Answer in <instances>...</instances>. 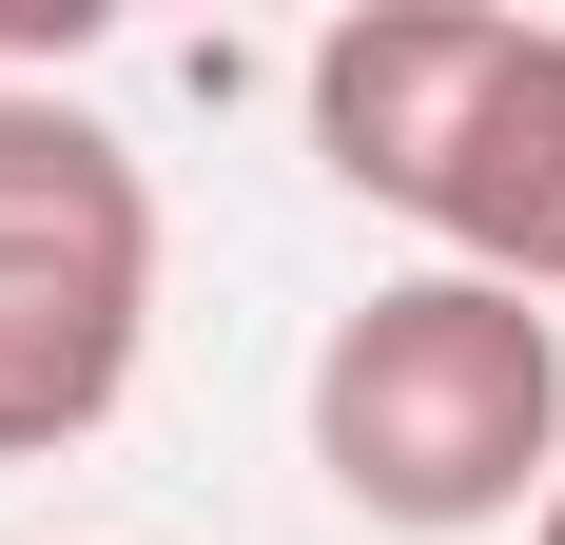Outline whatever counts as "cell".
<instances>
[{"mask_svg": "<svg viewBox=\"0 0 565 545\" xmlns=\"http://www.w3.org/2000/svg\"><path fill=\"white\" fill-rule=\"evenodd\" d=\"M312 157L371 215L449 234L488 292H565V20L488 0H371L312 40Z\"/></svg>", "mask_w": 565, "mask_h": 545, "instance_id": "cell-1", "label": "cell"}, {"mask_svg": "<svg viewBox=\"0 0 565 545\" xmlns=\"http://www.w3.org/2000/svg\"><path fill=\"white\" fill-rule=\"evenodd\" d=\"M312 468L371 526H526L565 488V331L488 272H391L312 351Z\"/></svg>", "mask_w": 565, "mask_h": 545, "instance_id": "cell-2", "label": "cell"}, {"mask_svg": "<svg viewBox=\"0 0 565 545\" xmlns=\"http://www.w3.org/2000/svg\"><path fill=\"white\" fill-rule=\"evenodd\" d=\"M137 331H157V175L78 98L0 78V468L117 429Z\"/></svg>", "mask_w": 565, "mask_h": 545, "instance_id": "cell-3", "label": "cell"}, {"mask_svg": "<svg viewBox=\"0 0 565 545\" xmlns=\"http://www.w3.org/2000/svg\"><path fill=\"white\" fill-rule=\"evenodd\" d=\"M526 545H565V488H546V506H526Z\"/></svg>", "mask_w": 565, "mask_h": 545, "instance_id": "cell-4", "label": "cell"}]
</instances>
